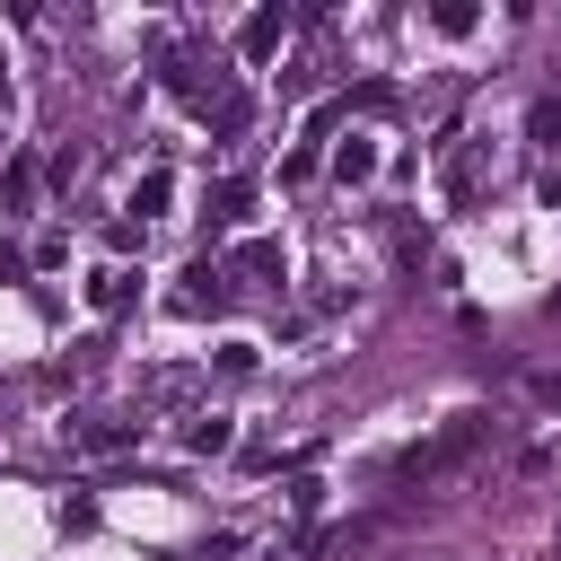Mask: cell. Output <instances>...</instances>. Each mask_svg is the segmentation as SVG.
I'll return each mask as SVG.
<instances>
[{"label": "cell", "instance_id": "cell-10", "mask_svg": "<svg viewBox=\"0 0 561 561\" xmlns=\"http://www.w3.org/2000/svg\"><path fill=\"white\" fill-rule=\"evenodd\" d=\"M430 18H438V35H473V9H465V0H438Z\"/></svg>", "mask_w": 561, "mask_h": 561}, {"label": "cell", "instance_id": "cell-5", "mask_svg": "<svg viewBox=\"0 0 561 561\" xmlns=\"http://www.w3.org/2000/svg\"><path fill=\"white\" fill-rule=\"evenodd\" d=\"M237 272H245V280H280L289 263H280V245H272V237H245V245H237Z\"/></svg>", "mask_w": 561, "mask_h": 561}, {"label": "cell", "instance_id": "cell-12", "mask_svg": "<svg viewBox=\"0 0 561 561\" xmlns=\"http://www.w3.org/2000/svg\"><path fill=\"white\" fill-rule=\"evenodd\" d=\"M526 394H535V403H561V368H543V377H526Z\"/></svg>", "mask_w": 561, "mask_h": 561}, {"label": "cell", "instance_id": "cell-1", "mask_svg": "<svg viewBox=\"0 0 561 561\" xmlns=\"http://www.w3.org/2000/svg\"><path fill=\"white\" fill-rule=\"evenodd\" d=\"M482 438H491V421H482V412L447 421V430H438L430 447H412V456H403V482H447V473H456V465H465V456H473Z\"/></svg>", "mask_w": 561, "mask_h": 561}, {"label": "cell", "instance_id": "cell-13", "mask_svg": "<svg viewBox=\"0 0 561 561\" xmlns=\"http://www.w3.org/2000/svg\"><path fill=\"white\" fill-rule=\"evenodd\" d=\"M18 272H26V254H18L9 237H0V280H18Z\"/></svg>", "mask_w": 561, "mask_h": 561}, {"label": "cell", "instance_id": "cell-4", "mask_svg": "<svg viewBox=\"0 0 561 561\" xmlns=\"http://www.w3.org/2000/svg\"><path fill=\"white\" fill-rule=\"evenodd\" d=\"M131 289H140V280H131V272H114V263H105V272H88V307H96V316H123V307H131Z\"/></svg>", "mask_w": 561, "mask_h": 561}, {"label": "cell", "instance_id": "cell-7", "mask_svg": "<svg viewBox=\"0 0 561 561\" xmlns=\"http://www.w3.org/2000/svg\"><path fill=\"white\" fill-rule=\"evenodd\" d=\"M70 438H79V447H96V456L131 447V430H123V421H70Z\"/></svg>", "mask_w": 561, "mask_h": 561}, {"label": "cell", "instance_id": "cell-11", "mask_svg": "<svg viewBox=\"0 0 561 561\" xmlns=\"http://www.w3.org/2000/svg\"><path fill=\"white\" fill-rule=\"evenodd\" d=\"M245 202H254V193H245V184H219V210H210V219H219V228H228V219H245Z\"/></svg>", "mask_w": 561, "mask_h": 561}, {"label": "cell", "instance_id": "cell-2", "mask_svg": "<svg viewBox=\"0 0 561 561\" xmlns=\"http://www.w3.org/2000/svg\"><path fill=\"white\" fill-rule=\"evenodd\" d=\"M280 44H289V9H280V0H263V9H254V18L237 26V53H245V61L263 70V61L280 53Z\"/></svg>", "mask_w": 561, "mask_h": 561}, {"label": "cell", "instance_id": "cell-3", "mask_svg": "<svg viewBox=\"0 0 561 561\" xmlns=\"http://www.w3.org/2000/svg\"><path fill=\"white\" fill-rule=\"evenodd\" d=\"M167 307H175V316H210V307H228V272H219V263H193L184 289H175Z\"/></svg>", "mask_w": 561, "mask_h": 561}, {"label": "cell", "instance_id": "cell-9", "mask_svg": "<svg viewBox=\"0 0 561 561\" xmlns=\"http://www.w3.org/2000/svg\"><path fill=\"white\" fill-rule=\"evenodd\" d=\"M167 193H175V175H167V167H158V175H140V193H131V210H140V219H149V210H167Z\"/></svg>", "mask_w": 561, "mask_h": 561}, {"label": "cell", "instance_id": "cell-6", "mask_svg": "<svg viewBox=\"0 0 561 561\" xmlns=\"http://www.w3.org/2000/svg\"><path fill=\"white\" fill-rule=\"evenodd\" d=\"M333 175H342V184H359V175H377V140H359V131H351V140L333 149Z\"/></svg>", "mask_w": 561, "mask_h": 561}, {"label": "cell", "instance_id": "cell-8", "mask_svg": "<svg viewBox=\"0 0 561 561\" xmlns=\"http://www.w3.org/2000/svg\"><path fill=\"white\" fill-rule=\"evenodd\" d=\"M228 438H237V430H228L219 412H202V421L184 430V447H193V456H228Z\"/></svg>", "mask_w": 561, "mask_h": 561}]
</instances>
